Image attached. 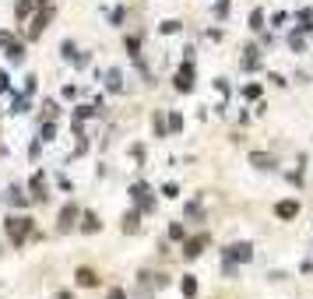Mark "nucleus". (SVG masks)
Masks as SVG:
<instances>
[{
	"label": "nucleus",
	"instance_id": "f3484780",
	"mask_svg": "<svg viewBox=\"0 0 313 299\" xmlns=\"http://www.w3.org/2000/svg\"><path fill=\"white\" fill-rule=\"evenodd\" d=\"M106 88L109 92H123V74L113 67V71H106Z\"/></svg>",
	"mask_w": 313,
	"mask_h": 299
},
{
	"label": "nucleus",
	"instance_id": "b1692460",
	"mask_svg": "<svg viewBox=\"0 0 313 299\" xmlns=\"http://www.w3.org/2000/svg\"><path fill=\"white\" fill-rule=\"evenodd\" d=\"M264 21H267V18H264V11H260V7H257V11H250V28H253V32H264Z\"/></svg>",
	"mask_w": 313,
	"mask_h": 299
},
{
	"label": "nucleus",
	"instance_id": "412c9836",
	"mask_svg": "<svg viewBox=\"0 0 313 299\" xmlns=\"http://www.w3.org/2000/svg\"><path fill=\"white\" fill-rule=\"evenodd\" d=\"M296 18H299V32H313V11L310 7H303Z\"/></svg>",
	"mask_w": 313,
	"mask_h": 299
},
{
	"label": "nucleus",
	"instance_id": "6ab92c4d",
	"mask_svg": "<svg viewBox=\"0 0 313 299\" xmlns=\"http://www.w3.org/2000/svg\"><path fill=\"white\" fill-rule=\"evenodd\" d=\"M138 225H141V211L134 208V211L123 215V232H138Z\"/></svg>",
	"mask_w": 313,
	"mask_h": 299
},
{
	"label": "nucleus",
	"instance_id": "58836bf2",
	"mask_svg": "<svg viewBox=\"0 0 313 299\" xmlns=\"http://www.w3.org/2000/svg\"><path fill=\"white\" fill-rule=\"evenodd\" d=\"M130 155H134L138 162H145V158H148V151H145V145H130Z\"/></svg>",
	"mask_w": 313,
	"mask_h": 299
},
{
	"label": "nucleus",
	"instance_id": "ea45409f",
	"mask_svg": "<svg viewBox=\"0 0 313 299\" xmlns=\"http://www.w3.org/2000/svg\"><path fill=\"white\" fill-rule=\"evenodd\" d=\"M109 21H113V25H123V7H113V11H109Z\"/></svg>",
	"mask_w": 313,
	"mask_h": 299
},
{
	"label": "nucleus",
	"instance_id": "a19ab883",
	"mask_svg": "<svg viewBox=\"0 0 313 299\" xmlns=\"http://www.w3.org/2000/svg\"><path fill=\"white\" fill-rule=\"evenodd\" d=\"M215 88H218V92H222V95H229V92H233V88H229V81H226V77H215Z\"/></svg>",
	"mask_w": 313,
	"mask_h": 299
},
{
	"label": "nucleus",
	"instance_id": "4c0bfd02",
	"mask_svg": "<svg viewBox=\"0 0 313 299\" xmlns=\"http://www.w3.org/2000/svg\"><path fill=\"white\" fill-rule=\"evenodd\" d=\"M0 92H7V95L14 92V88H11V74H7V71H0Z\"/></svg>",
	"mask_w": 313,
	"mask_h": 299
},
{
	"label": "nucleus",
	"instance_id": "c9c22d12",
	"mask_svg": "<svg viewBox=\"0 0 313 299\" xmlns=\"http://www.w3.org/2000/svg\"><path fill=\"white\" fill-rule=\"evenodd\" d=\"M243 95H246L250 102H253V99H260V84H246V88H243Z\"/></svg>",
	"mask_w": 313,
	"mask_h": 299
},
{
	"label": "nucleus",
	"instance_id": "dca6fc26",
	"mask_svg": "<svg viewBox=\"0 0 313 299\" xmlns=\"http://www.w3.org/2000/svg\"><path fill=\"white\" fill-rule=\"evenodd\" d=\"M187 222H194V225L204 222V208H201V201H190V204H187Z\"/></svg>",
	"mask_w": 313,
	"mask_h": 299
},
{
	"label": "nucleus",
	"instance_id": "a211bd4d",
	"mask_svg": "<svg viewBox=\"0 0 313 299\" xmlns=\"http://www.w3.org/2000/svg\"><path fill=\"white\" fill-rule=\"evenodd\" d=\"M303 35H306V32H299V28H296V32H289V35H285V42H289L296 53H303V50H306V39H303Z\"/></svg>",
	"mask_w": 313,
	"mask_h": 299
},
{
	"label": "nucleus",
	"instance_id": "5701e85b",
	"mask_svg": "<svg viewBox=\"0 0 313 299\" xmlns=\"http://www.w3.org/2000/svg\"><path fill=\"white\" fill-rule=\"evenodd\" d=\"M253 165H257V169H275V158H271L267 151H253Z\"/></svg>",
	"mask_w": 313,
	"mask_h": 299
},
{
	"label": "nucleus",
	"instance_id": "c756f323",
	"mask_svg": "<svg viewBox=\"0 0 313 299\" xmlns=\"http://www.w3.org/2000/svg\"><path fill=\"white\" fill-rule=\"evenodd\" d=\"M28 109V95L21 92V95H14V102H11V113H25Z\"/></svg>",
	"mask_w": 313,
	"mask_h": 299
},
{
	"label": "nucleus",
	"instance_id": "1a4fd4ad",
	"mask_svg": "<svg viewBox=\"0 0 313 299\" xmlns=\"http://www.w3.org/2000/svg\"><path fill=\"white\" fill-rule=\"evenodd\" d=\"M4 201H7L11 208H25V204H28L32 197H28V194H25L21 187H7V194H4Z\"/></svg>",
	"mask_w": 313,
	"mask_h": 299
},
{
	"label": "nucleus",
	"instance_id": "4468645a",
	"mask_svg": "<svg viewBox=\"0 0 313 299\" xmlns=\"http://www.w3.org/2000/svg\"><path fill=\"white\" fill-rule=\"evenodd\" d=\"M7 60H11V64H21V60H25V46L14 42V39H7Z\"/></svg>",
	"mask_w": 313,
	"mask_h": 299
},
{
	"label": "nucleus",
	"instance_id": "bb28decb",
	"mask_svg": "<svg viewBox=\"0 0 313 299\" xmlns=\"http://www.w3.org/2000/svg\"><path fill=\"white\" fill-rule=\"evenodd\" d=\"M222 275H226V278H236V275H239V264H236L233 257H222Z\"/></svg>",
	"mask_w": 313,
	"mask_h": 299
},
{
	"label": "nucleus",
	"instance_id": "ddd939ff",
	"mask_svg": "<svg viewBox=\"0 0 313 299\" xmlns=\"http://www.w3.org/2000/svg\"><path fill=\"white\" fill-rule=\"evenodd\" d=\"M180 292H183V299H194V296H197V275H183Z\"/></svg>",
	"mask_w": 313,
	"mask_h": 299
},
{
	"label": "nucleus",
	"instance_id": "9b49d317",
	"mask_svg": "<svg viewBox=\"0 0 313 299\" xmlns=\"http://www.w3.org/2000/svg\"><path fill=\"white\" fill-rule=\"evenodd\" d=\"M243 53H246V57H243V71H257V67H260V50H257V46H246Z\"/></svg>",
	"mask_w": 313,
	"mask_h": 299
},
{
	"label": "nucleus",
	"instance_id": "e433bc0d",
	"mask_svg": "<svg viewBox=\"0 0 313 299\" xmlns=\"http://www.w3.org/2000/svg\"><path fill=\"white\" fill-rule=\"evenodd\" d=\"M162 197H169V201L180 197V187H176V183H165V187H162Z\"/></svg>",
	"mask_w": 313,
	"mask_h": 299
},
{
	"label": "nucleus",
	"instance_id": "393cba45",
	"mask_svg": "<svg viewBox=\"0 0 313 299\" xmlns=\"http://www.w3.org/2000/svg\"><path fill=\"white\" fill-rule=\"evenodd\" d=\"M60 57H64V60H71V64H74V57H78V46H74V42H71V39H64V42H60Z\"/></svg>",
	"mask_w": 313,
	"mask_h": 299
},
{
	"label": "nucleus",
	"instance_id": "49530a36",
	"mask_svg": "<svg viewBox=\"0 0 313 299\" xmlns=\"http://www.w3.org/2000/svg\"><path fill=\"white\" fill-rule=\"evenodd\" d=\"M32 4H35V7H46V4H53V0H32Z\"/></svg>",
	"mask_w": 313,
	"mask_h": 299
},
{
	"label": "nucleus",
	"instance_id": "423d86ee",
	"mask_svg": "<svg viewBox=\"0 0 313 299\" xmlns=\"http://www.w3.org/2000/svg\"><path fill=\"white\" fill-rule=\"evenodd\" d=\"M226 257H233L236 264H250L253 261V243H233V246H226Z\"/></svg>",
	"mask_w": 313,
	"mask_h": 299
},
{
	"label": "nucleus",
	"instance_id": "c85d7f7f",
	"mask_svg": "<svg viewBox=\"0 0 313 299\" xmlns=\"http://www.w3.org/2000/svg\"><path fill=\"white\" fill-rule=\"evenodd\" d=\"M289 21H292V14H289V11H278V14L271 18V28H285Z\"/></svg>",
	"mask_w": 313,
	"mask_h": 299
},
{
	"label": "nucleus",
	"instance_id": "79ce46f5",
	"mask_svg": "<svg viewBox=\"0 0 313 299\" xmlns=\"http://www.w3.org/2000/svg\"><path fill=\"white\" fill-rule=\"evenodd\" d=\"M42 109H46V120H53V116H57V102H46Z\"/></svg>",
	"mask_w": 313,
	"mask_h": 299
},
{
	"label": "nucleus",
	"instance_id": "f257e3e1",
	"mask_svg": "<svg viewBox=\"0 0 313 299\" xmlns=\"http://www.w3.org/2000/svg\"><path fill=\"white\" fill-rule=\"evenodd\" d=\"M4 229H7L11 243H25L28 236H35V225H32V219H25V215H11L4 222Z\"/></svg>",
	"mask_w": 313,
	"mask_h": 299
},
{
	"label": "nucleus",
	"instance_id": "f03ea898",
	"mask_svg": "<svg viewBox=\"0 0 313 299\" xmlns=\"http://www.w3.org/2000/svg\"><path fill=\"white\" fill-rule=\"evenodd\" d=\"M130 201H134L138 211H155V194H152L148 183H134L130 187Z\"/></svg>",
	"mask_w": 313,
	"mask_h": 299
},
{
	"label": "nucleus",
	"instance_id": "473e14b6",
	"mask_svg": "<svg viewBox=\"0 0 313 299\" xmlns=\"http://www.w3.org/2000/svg\"><path fill=\"white\" fill-rule=\"evenodd\" d=\"M155 134H158V138H165V134H169V127H165V116H162V113H155Z\"/></svg>",
	"mask_w": 313,
	"mask_h": 299
},
{
	"label": "nucleus",
	"instance_id": "20e7f679",
	"mask_svg": "<svg viewBox=\"0 0 313 299\" xmlns=\"http://www.w3.org/2000/svg\"><path fill=\"white\" fill-rule=\"evenodd\" d=\"M172 84H176V92H194V60H187L180 71H176V77H172Z\"/></svg>",
	"mask_w": 313,
	"mask_h": 299
},
{
	"label": "nucleus",
	"instance_id": "39448f33",
	"mask_svg": "<svg viewBox=\"0 0 313 299\" xmlns=\"http://www.w3.org/2000/svg\"><path fill=\"white\" fill-rule=\"evenodd\" d=\"M78 215H81L78 204H64V208H60V215H57V232H71Z\"/></svg>",
	"mask_w": 313,
	"mask_h": 299
},
{
	"label": "nucleus",
	"instance_id": "f704fd0d",
	"mask_svg": "<svg viewBox=\"0 0 313 299\" xmlns=\"http://www.w3.org/2000/svg\"><path fill=\"white\" fill-rule=\"evenodd\" d=\"M183 236H187V229H183L180 222H176V225H169V239H176V243H180Z\"/></svg>",
	"mask_w": 313,
	"mask_h": 299
},
{
	"label": "nucleus",
	"instance_id": "9d476101",
	"mask_svg": "<svg viewBox=\"0 0 313 299\" xmlns=\"http://www.w3.org/2000/svg\"><path fill=\"white\" fill-rule=\"evenodd\" d=\"M28 190H32V201H46V180H42V173H35L32 176V183H28Z\"/></svg>",
	"mask_w": 313,
	"mask_h": 299
},
{
	"label": "nucleus",
	"instance_id": "6e6552de",
	"mask_svg": "<svg viewBox=\"0 0 313 299\" xmlns=\"http://www.w3.org/2000/svg\"><path fill=\"white\" fill-rule=\"evenodd\" d=\"M74 282H78V289H95V285H99V271H95V268H78Z\"/></svg>",
	"mask_w": 313,
	"mask_h": 299
},
{
	"label": "nucleus",
	"instance_id": "2f4dec72",
	"mask_svg": "<svg viewBox=\"0 0 313 299\" xmlns=\"http://www.w3.org/2000/svg\"><path fill=\"white\" fill-rule=\"evenodd\" d=\"M35 88H39V77L28 74V77H25V84H21V92H25V95H35Z\"/></svg>",
	"mask_w": 313,
	"mask_h": 299
},
{
	"label": "nucleus",
	"instance_id": "37998d69",
	"mask_svg": "<svg viewBox=\"0 0 313 299\" xmlns=\"http://www.w3.org/2000/svg\"><path fill=\"white\" fill-rule=\"evenodd\" d=\"M106 299H127V292H123V289H113V292H109Z\"/></svg>",
	"mask_w": 313,
	"mask_h": 299
},
{
	"label": "nucleus",
	"instance_id": "de8ad7c7",
	"mask_svg": "<svg viewBox=\"0 0 313 299\" xmlns=\"http://www.w3.org/2000/svg\"><path fill=\"white\" fill-rule=\"evenodd\" d=\"M53 299H71V292H57V296H53Z\"/></svg>",
	"mask_w": 313,
	"mask_h": 299
},
{
	"label": "nucleus",
	"instance_id": "7c9ffc66",
	"mask_svg": "<svg viewBox=\"0 0 313 299\" xmlns=\"http://www.w3.org/2000/svg\"><path fill=\"white\" fill-rule=\"evenodd\" d=\"M127 53H130L134 60L141 57V39H138V35H130V39H127Z\"/></svg>",
	"mask_w": 313,
	"mask_h": 299
},
{
	"label": "nucleus",
	"instance_id": "72a5a7b5",
	"mask_svg": "<svg viewBox=\"0 0 313 299\" xmlns=\"http://www.w3.org/2000/svg\"><path fill=\"white\" fill-rule=\"evenodd\" d=\"M42 141H57V123H53V120L42 127Z\"/></svg>",
	"mask_w": 313,
	"mask_h": 299
},
{
	"label": "nucleus",
	"instance_id": "0eeeda50",
	"mask_svg": "<svg viewBox=\"0 0 313 299\" xmlns=\"http://www.w3.org/2000/svg\"><path fill=\"white\" fill-rule=\"evenodd\" d=\"M204 246H208V232H201V236L187 239V246H183V257H187V261H197V257L204 253Z\"/></svg>",
	"mask_w": 313,
	"mask_h": 299
},
{
	"label": "nucleus",
	"instance_id": "aec40b11",
	"mask_svg": "<svg viewBox=\"0 0 313 299\" xmlns=\"http://www.w3.org/2000/svg\"><path fill=\"white\" fill-rule=\"evenodd\" d=\"M211 14H215L218 21H226V18L233 14V4H229V0H215V7H211Z\"/></svg>",
	"mask_w": 313,
	"mask_h": 299
},
{
	"label": "nucleus",
	"instance_id": "2eb2a0df",
	"mask_svg": "<svg viewBox=\"0 0 313 299\" xmlns=\"http://www.w3.org/2000/svg\"><path fill=\"white\" fill-rule=\"evenodd\" d=\"M275 215H278V219H296V215H299V204H296V201H282V204L275 208Z\"/></svg>",
	"mask_w": 313,
	"mask_h": 299
},
{
	"label": "nucleus",
	"instance_id": "cd10ccee",
	"mask_svg": "<svg viewBox=\"0 0 313 299\" xmlns=\"http://www.w3.org/2000/svg\"><path fill=\"white\" fill-rule=\"evenodd\" d=\"M32 7H35V4H32V0H18V4H14V14H18V21H25V18H28V11H32Z\"/></svg>",
	"mask_w": 313,
	"mask_h": 299
},
{
	"label": "nucleus",
	"instance_id": "a878e982",
	"mask_svg": "<svg viewBox=\"0 0 313 299\" xmlns=\"http://www.w3.org/2000/svg\"><path fill=\"white\" fill-rule=\"evenodd\" d=\"M165 127H169V131H172V134H180V131H183V116H180V113H176V109H172V113H169V116H165Z\"/></svg>",
	"mask_w": 313,
	"mask_h": 299
},
{
	"label": "nucleus",
	"instance_id": "c03bdc74",
	"mask_svg": "<svg viewBox=\"0 0 313 299\" xmlns=\"http://www.w3.org/2000/svg\"><path fill=\"white\" fill-rule=\"evenodd\" d=\"M303 275H313V261H303Z\"/></svg>",
	"mask_w": 313,
	"mask_h": 299
},
{
	"label": "nucleus",
	"instance_id": "7ed1b4c3",
	"mask_svg": "<svg viewBox=\"0 0 313 299\" xmlns=\"http://www.w3.org/2000/svg\"><path fill=\"white\" fill-rule=\"evenodd\" d=\"M53 14H57V7H53V4H46V7L32 18V25L25 28V35H28V39H39V35H42V28L50 25V18H53Z\"/></svg>",
	"mask_w": 313,
	"mask_h": 299
},
{
	"label": "nucleus",
	"instance_id": "a18cd8bd",
	"mask_svg": "<svg viewBox=\"0 0 313 299\" xmlns=\"http://www.w3.org/2000/svg\"><path fill=\"white\" fill-rule=\"evenodd\" d=\"M7 39H11V35H7V32H0V46H7Z\"/></svg>",
	"mask_w": 313,
	"mask_h": 299
},
{
	"label": "nucleus",
	"instance_id": "4be33fe9",
	"mask_svg": "<svg viewBox=\"0 0 313 299\" xmlns=\"http://www.w3.org/2000/svg\"><path fill=\"white\" fill-rule=\"evenodd\" d=\"M180 28H183V21H176V18H165V21L158 25V32H162V35H176Z\"/></svg>",
	"mask_w": 313,
	"mask_h": 299
},
{
	"label": "nucleus",
	"instance_id": "f8f14e48",
	"mask_svg": "<svg viewBox=\"0 0 313 299\" xmlns=\"http://www.w3.org/2000/svg\"><path fill=\"white\" fill-rule=\"evenodd\" d=\"M99 229H102V222H99L95 211H84V215H81V232H92V236H95Z\"/></svg>",
	"mask_w": 313,
	"mask_h": 299
}]
</instances>
